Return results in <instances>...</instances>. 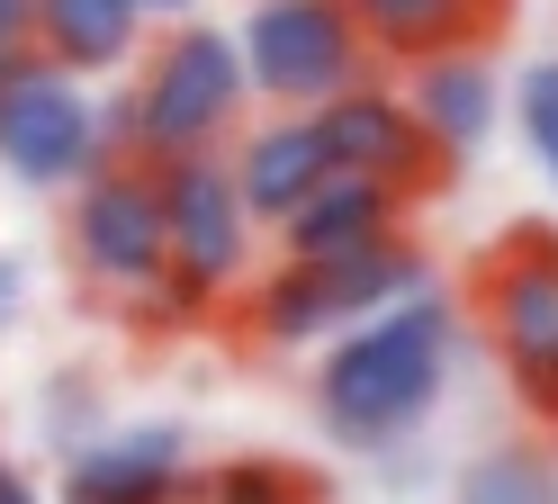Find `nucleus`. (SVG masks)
<instances>
[{
	"label": "nucleus",
	"instance_id": "f257e3e1",
	"mask_svg": "<svg viewBox=\"0 0 558 504\" xmlns=\"http://www.w3.org/2000/svg\"><path fill=\"white\" fill-rule=\"evenodd\" d=\"M450 343H460V315H450L441 288L352 324V334H333L325 360H316V415H325V432L352 442V451L405 442V432L441 406Z\"/></svg>",
	"mask_w": 558,
	"mask_h": 504
},
{
	"label": "nucleus",
	"instance_id": "f03ea898",
	"mask_svg": "<svg viewBox=\"0 0 558 504\" xmlns=\"http://www.w3.org/2000/svg\"><path fill=\"white\" fill-rule=\"evenodd\" d=\"M154 190H162V279L135 298L145 324H190L207 307H226L243 288V262H253V216L234 199V171L226 154H181V163H154Z\"/></svg>",
	"mask_w": 558,
	"mask_h": 504
},
{
	"label": "nucleus",
	"instance_id": "7ed1b4c3",
	"mask_svg": "<svg viewBox=\"0 0 558 504\" xmlns=\"http://www.w3.org/2000/svg\"><path fill=\"white\" fill-rule=\"evenodd\" d=\"M424 288H433L424 243L388 235V243L352 252V262H279L270 279L243 288V324H253L262 343H279V351H306V343H333V334H352L369 315L424 298Z\"/></svg>",
	"mask_w": 558,
	"mask_h": 504
},
{
	"label": "nucleus",
	"instance_id": "20e7f679",
	"mask_svg": "<svg viewBox=\"0 0 558 504\" xmlns=\"http://www.w3.org/2000/svg\"><path fill=\"white\" fill-rule=\"evenodd\" d=\"M243 55L226 27L181 19L145 55V72L126 82V144L135 163H181V154H217L226 127L243 118Z\"/></svg>",
	"mask_w": 558,
	"mask_h": 504
},
{
	"label": "nucleus",
	"instance_id": "39448f33",
	"mask_svg": "<svg viewBox=\"0 0 558 504\" xmlns=\"http://www.w3.org/2000/svg\"><path fill=\"white\" fill-rule=\"evenodd\" d=\"M234 55H243V82L279 108H325L352 82H369V36L352 0H253Z\"/></svg>",
	"mask_w": 558,
	"mask_h": 504
},
{
	"label": "nucleus",
	"instance_id": "423d86ee",
	"mask_svg": "<svg viewBox=\"0 0 558 504\" xmlns=\"http://www.w3.org/2000/svg\"><path fill=\"white\" fill-rule=\"evenodd\" d=\"M109 163L99 144V108L63 63L27 55L10 82H0V171L19 190H82V180Z\"/></svg>",
	"mask_w": 558,
	"mask_h": 504
},
{
	"label": "nucleus",
	"instance_id": "0eeeda50",
	"mask_svg": "<svg viewBox=\"0 0 558 504\" xmlns=\"http://www.w3.org/2000/svg\"><path fill=\"white\" fill-rule=\"evenodd\" d=\"M477 315L496 334L513 396L541 423H558V235H513L477 271Z\"/></svg>",
	"mask_w": 558,
	"mask_h": 504
},
{
	"label": "nucleus",
	"instance_id": "6e6552de",
	"mask_svg": "<svg viewBox=\"0 0 558 504\" xmlns=\"http://www.w3.org/2000/svg\"><path fill=\"white\" fill-rule=\"evenodd\" d=\"M73 262L90 288L109 298H145L162 279V190H154V163H99L82 190H73Z\"/></svg>",
	"mask_w": 558,
	"mask_h": 504
},
{
	"label": "nucleus",
	"instance_id": "1a4fd4ad",
	"mask_svg": "<svg viewBox=\"0 0 558 504\" xmlns=\"http://www.w3.org/2000/svg\"><path fill=\"white\" fill-rule=\"evenodd\" d=\"M190 432L181 423H118V432H82L63 459V504H181L190 487Z\"/></svg>",
	"mask_w": 558,
	"mask_h": 504
},
{
	"label": "nucleus",
	"instance_id": "9d476101",
	"mask_svg": "<svg viewBox=\"0 0 558 504\" xmlns=\"http://www.w3.org/2000/svg\"><path fill=\"white\" fill-rule=\"evenodd\" d=\"M316 118V135H325V163L333 171H361V180H388V190H424V180L441 171V154L424 144V127H414V108H405V91H378V82H352L342 99H325V108H306Z\"/></svg>",
	"mask_w": 558,
	"mask_h": 504
},
{
	"label": "nucleus",
	"instance_id": "9b49d317",
	"mask_svg": "<svg viewBox=\"0 0 558 504\" xmlns=\"http://www.w3.org/2000/svg\"><path fill=\"white\" fill-rule=\"evenodd\" d=\"M405 235V190L361 171H325L289 216H279V262H352V252Z\"/></svg>",
	"mask_w": 558,
	"mask_h": 504
},
{
	"label": "nucleus",
	"instance_id": "f8f14e48",
	"mask_svg": "<svg viewBox=\"0 0 558 504\" xmlns=\"http://www.w3.org/2000/svg\"><path fill=\"white\" fill-rule=\"evenodd\" d=\"M226 171H234V199H243V216H253V226H279V216H289L306 190H316V180L333 171L325 163V135H316V118H306V108H279V118H262L253 135L234 144L226 154Z\"/></svg>",
	"mask_w": 558,
	"mask_h": 504
},
{
	"label": "nucleus",
	"instance_id": "ddd939ff",
	"mask_svg": "<svg viewBox=\"0 0 558 504\" xmlns=\"http://www.w3.org/2000/svg\"><path fill=\"white\" fill-rule=\"evenodd\" d=\"M405 108H414V127H424V144L450 163H469L486 135H496V63L486 55H424L414 63V82H405Z\"/></svg>",
	"mask_w": 558,
	"mask_h": 504
},
{
	"label": "nucleus",
	"instance_id": "4468645a",
	"mask_svg": "<svg viewBox=\"0 0 558 504\" xmlns=\"http://www.w3.org/2000/svg\"><path fill=\"white\" fill-rule=\"evenodd\" d=\"M135 36H145L135 0H37V55L63 63L73 82L82 72H118L135 55Z\"/></svg>",
	"mask_w": 558,
	"mask_h": 504
},
{
	"label": "nucleus",
	"instance_id": "2eb2a0df",
	"mask_svg": "<svg viewBox=\"0 0 558 504\" xmlns=\"http://www.w3.org/2000/svg\"><path fill=\"white\" fill-rule=\"evenodd\" d=\"M181 504H325V487L306 478L298 459L243 451V459H207V468H190Z\"/></svg>",
	"mask_w": 558,
	"mask_h": 504
},
{
	"label": "nucleus",
	"instance_id": "dca6fc26",
	"mask_svg": "<svg viewBox=\"0 0 558 504\" xmlns=\"http://www.w3.org/2000/svg\"><path fill=\"white\" fill-rule=\"evenodd\" d=\"M486 10V0H352V19L369 46H388V55H450L460 46V27Z\"/></svg>",
	"mask_w": 558,
	"mask_h": 504
},
{
	"label": "nucleus",
	"instance_id": "f3484780",
	"mask_svg": "<svg viewBox=\"0 0 558 504\" xmlns=\"http://www.w3.org/2000/svg\"><path fill=\"white\" fill-rule=\"evenodd\" d=\"M460 504H558V459L541 442H496L460 468Z\"/></svg>",
	"mask_w": 558,
	"mask_h": 504
},
{
	"label": "nucleus",
	"instance_id": "a211bd4d",
	"mask_svg": "<svg viewBox=\"0 0 558 504\" xmlns=\"http://www.w3.org/2000/svg\"><path fill=\"white\" fill-rule=\"evenodd\" d=\"M513 118H522V144L541 154V171L558 180V63H532V72H522Z\"/></svg>",
	"mask_w": 558,
	"mask_h": 504
},
{
	"label": "nucleus",
	"instance_id": "6ab92c4d",
	"mask_svg": "<svg viewBox=\"0 0 558 504\" xmlns=\"http://www.w3.org/2000/svg\"><path fill=\"white\" fill-rule=\"evenodd\" d=\"M37 55V0H0V82Z\"/></svg>",
	"mask_w": 558,
	"mask_h": 504
},
{
	"label": "nucleus",
	"instance_id": "aec40b11",
	"mask_svg": "<svg viewBox=\"0 0 558 504\" xmlns=\"http://www.w3.org/2000/svg\"><path fill=\"white\" fill-rule=\"evenodd\" d=\"M0 504H46V495L27 487V468H10V459H0Z\"/></svg>",
	"mask_w": 558,
	"mask_h": 504
},
{
	"label": "nucleus",
	"instance_id": "412c9836",
	"mask_svg": "<svg viewBox=\"0 0 558 504\" xmlns=\"http://www.w3.org/2000/svg\"><path fill=\"white\" fill-rule=\"evenodd\" d=\"M10 315H19V262L0 252V324H10Z\"/></svg>",
	"mask_w": 558,
	"mask_h": 504
},
{
	"label": "nucleus",
	"instance_id": "4be33fe9",
	"mask_svg": "<svg viewBox=\"0 0 558 504\" xmlns=\"http://www.w3.org/2000/svg\"><path fill=\"white\" fill-rule=\"evenodd\" d=\"M181 10H198V0H135V19H181Z\"/></svg>",
	"mask_w": 558,
	"mask_h": 504
}]
</instances>
